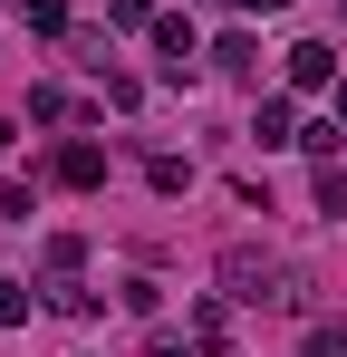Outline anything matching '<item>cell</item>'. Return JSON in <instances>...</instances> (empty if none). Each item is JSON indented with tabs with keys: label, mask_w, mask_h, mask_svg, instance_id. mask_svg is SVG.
Returning a JSON list of instances; mask_svg holds the SVG:
<instances>
[{
	"label": "cell",
	"mask_w": 347,
	"mask_h": 357,
	"mask_svg": "<svg viewBox=\"0 0 347 357\" xmlns=\"http://www.w3.org/2000/svg\"><path fill=\"white\" fill-rule=\"evenodd\" d=\"M107 20L116 29H155V0H107Z\"/></svg>",
	"instance_id": "13"
},
{
	"label": "cell",
	"mask_w": 347,
	"mask_h": 357,
	"mask_svg": "<svg viewBox=\"0 0 347 357\" xmlns=\"http://www.w3.org/2000/svg\"><path fill=\"white\" fill-rule=\"evenodd\" d=\"M58 183L97 193V183H107V145H87V135H77V145H58Z\"/></svg>",
	"instance_id": "4"
},
{
	"label": "cell",
	"mask_w": 347,
	"mask_h": 357,
	"mask_svg": "<svg viewBox=\"0 0 347 357\" xmlns=\"http://www.w3.org/2000/svg\"><path fill=\"white\" fill-rule=\"evenodd\" d=\"M289 87H338V49L328 39H299L289 49Z\"/></svg>",
	"instance_id": "3"
},
{
	"label": "cell",
	"mask_w": 347,
	"mask_h": 357,
	"mask_svg": "<svg viewBox=\"0 0 347 357\" xmlns=\"http://www.w3.org/2000/svg\"><path fill=\"white\" fill-rule=\"evenodd\" d=\"M29 309H39V299L20 290V280H0V328H20V319H29Z\"/></svg>",
	"instance_id": "14"
},
{
	"label": "cell",
	"mask_w": 347,
	"mask_h": 357,
	"mask_svg": "<svg viewBox=\"0 0 347 357\" xmlns=\"http://www.w3.org/2000/svg\"><path fill=\"white\" fill-rule=\"evenodd\" d=\"M193 348H203V338H155L145 357H193Z\"/></svg>",
	"instance_id": "17"
},
{
	"label": "cell",
	"mask_w": 347,
	"mask_h": 357,
	"mask_svg": "<svg viewBox=\"0 0 347 357\" xmlns=\"http://www.w3.org/2000/svg\"><path fill=\"white\" fill-rule=\"evenodd\" d=\"M213 68H222V77H261V39H251V29H222V39H213Z\"/></svg>",
	"instance_id": "5"
},
{
	"label": "cell",
	"mask_w": 347,
	"mask_h": 357,
	"mask_svg": "<svg viewBox=\"0 0 347 357\" xmlns=\"http://www.w3.org/2000/svg\"><path fill=\"white\" fill-rule=\"evenodd\" d=\"M29 116H39V126H68V87H29Z\"/></svg>",
	"instance_id": "11"
},
{
	"label": "cell",
	"mask_w": 347,
	"mask_h": 357,
	"mask_svg": "<svg viewBox=\"0 0 347 357\" xmlns=\"http://www.w3.org/2000/svg\"><path fill=\"white\" fill-rule=\"evenodd\" d=\"M318 213H328V222L347 213V174H338V165H318Z\"/></svg>",
	"instance_id": "12"
},
{
	"label": "cell",
	"mask_w": 347,
	"mask_h": 357,
	"mask_svg": "<svg viewBox=\"0 0 347 357\" xmlns=\"http://www.w3.org/2000/svg\"><path fill=\"white\" fill-rule=\"evenodd\" d=\"M251 135H261V145H299V116H289V97H261V107H251Z\"/></svg>",
	"instance_id": "6"
},
{
	"label": "cell",
	"mask_w": 347,
	"mask_h": 357,
	"mask_svg": "<svg viewBox=\"0 0 347 357\" xmlns=\"http://www.w3.org/2000/svg\"><path fill=\"white\" fill-rule=\"evenodd\" d=\"M222 299H241V309H299V271H289L280 251H261V241H231L222 251Z\"/></svg>",
	"instance_id": "1"
},
{
	"label": "cell",
	"mask_w": 347,
	"mask_h": 357,
	"mask_svg": "<svg viewBox=\"0 0 347 357\" xmlns=\"http://www.w3.org/2000/svg\"><path fill=\"white\" fill-rule=\"evenodd\" d=\"M309 357H347V328H338V319H318V328H309Z\"/></svg>",
	"instance_id": "15"
},
{
	"label": "cell",
	"mask_w": 347,
	"mask_h": 357,
	"mask_svg": "<svg viewBox=\"0 0 347 357\" xmlns=\"http://www.w3.org/2000/svg\"><path fill=\"white\" fill-rule=\"evenodd\" d=\"M231 10H289V0H231Z\"/></svg>",
	"instance_id": "18"
},
{
	"label": "cell",
	"mask_w": 347,
	"mask_h": 357,
	"mask_svg": "<svg viewBox=\"0 0 347 357\" xmlns=\"http://www.w3.org/2000/svg\"><path fill=\"white\" fill-rule=\"evenodd\" d=\"M155 49H164V77H174V87H183L193 59H203V39H193V20H183V10H155Z\"/></svg>",
	"instance_id": "2"
},
{
	"label": "cell",
	"mask_w": 347,
	"mask_h": 357,
	"mask_svg": "<svg viewBox=\"0 0 347 357\" xmlns=\"http://www.w3.org/2000/svg\"><path fill=\"white\" fill-rule=\"evenodd\" d=\"M338 126H347V77H338Z\"/></svg>",
	"instance_id": "19"
},
{
	"label": "cell",
	"mask_w": 347,
	"mask_h": 357,
	"mask_svg": "<svg viewBox=\"0 0 347 357\" xmlns=\"http://www.w3.org/2000/svg\"><path fill=\"white\" fill-rule=\"evenodd\" d=\"M39 261H49V280H68V271L87 261V241H77V232H49V251H39Z\"/></svg>",
	"instance_id": "9"
},
{
	"label": "cell",
	"mask_w": 347,
	"mask_h": 357,
	"mask_svg": "<svg viewBox=\"0 0 347 357\" xmlns=\"http://www.w3.org/2000/svg\"><path fill=\"white\" fill-rule=\"evenodd\" d=\"M0 145H10V116H0Z\"/></svg>",
	"instance_id": "20"
},
{
	"label": "cell",
	"mask_w": 347,
	"mask_h": 357,
	"mask_svg": "<svg viewBox=\"0 0 347 357\" xmlns=\"http://www.w3.org/2000/svg\"><path fill=\"white\" fill-rule=\"evenodd\" d=\"M29 29H39V39H58V29H68V10H58V0H29Z\"/></svg>",
	"instance_id": "16"
},
{
	"label": "cell",
	"mask_w": 347,
	"mask_h": 357,
	"mask_svg": "<svg viewBox=\"0 0 347 357\" xmlns=\"http://www.w3.org/2000/svg\"><path fill=\"white\" fill-rule=\"evenodd\" d=\"M193 338L222 348V338H231V299H193Z\"/></svg>",
	"instance_id": "8"
},
{
	"label": "cell",
	"mask_w": 347,
	"mask_h": 357,
	"mask_svg": "<svg viewBox=\"0 0 347 357\" xmlns=\"http://www.w3.org/2000/svg\"><path fill=\"white\" fill-rule=\"evenodd\" d=\"M145 183H155V193H183V183H193V165H183V155H155V165H145Z\"/></svg>",
	"instance_id": "10"
},
{
	"label": "cell",
	"mask_w": 347,
	"mask_h": 357,
	"mask_svg": "<svg viewBox=\"0 0 347 357\" xmlns=\"http://www.w3.org/2000/svg\"><path fill=\"white\" fill-rule=\"evenodd\" d=\"M49 309H68V319H97L107 299H97V290H87V280H77V271H68V280H49Z\"/></svg>",
	"instance_id": "7"
}]
</instances>
